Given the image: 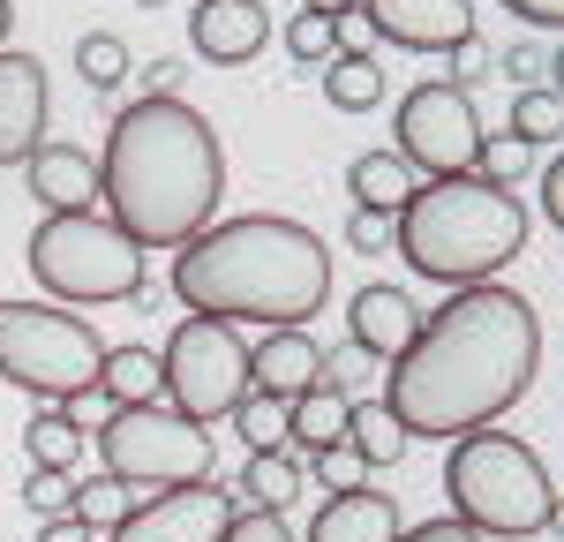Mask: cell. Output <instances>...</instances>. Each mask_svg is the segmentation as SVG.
Segmentation results:
<instances>
[{"label":"cell","mask_w":564,"mask_h":542,"mask_svg":"<svg viewBox=\"0 0 564 542\" xmlns=\"http://www.w3.org/2000/svg\"><path fill=\"white\" fill-rule=\"evenodd\" d=\"M527 204L512 188H489L481 174H444L414 181V196L399 204V257L436 286H489L497 271L527 249Z\"/></svg>","instance_id":"277c9868"},{"label":"cell","mask_w":564,"mask_h":542,"mask_svg":"<svg viewBox=\"0 0 564 542\" xmlns=\"http://www.w3.org/2000/svg\"><path fill=\"white\" fill-rule=\"evenodd\" d=\"M218 542H294V535H286V512L249 505V512H234V520H226V535H218Z\"/></svg>","instance_id":"e575fe53"},{"label":"cell","mask_w":564,"mask_h":542,"mask_svg":"<svg viewBox=\"0 0 564 542\" xmlns=\"http://www.w3.org/2000/svg\"><path fill=\"white\" fill-rule=\"evenodd\" d=\"M234 490L249 497V505H263V512H286L302 497V459L294 452H249V467H241Z\"/></svg>","instance_id":"cb8c5ba5"},{"label":"cell","mask_w":564,"mask_h":542,"mask_svg":"<svg viewBox=\"0 0 564 542\" xmlns=\"http://www.w3.org/2000/svg\"><path fill=\"white\" fill-rule=\"evenodd\" d=\"M347 422H354V392H339L332 377H316L302 400L286 406V445H302L316 459V452L347 445Z\"/></svg>","instance_id":"d6986e66"},{"label":"cell","mask_w":564,"mask_h":542,"mask_svg":"<svg viewBox=\"0 0 564 542\" xmlns=\"http://www.w3.org/2000/svg\"><path fill=\"white\" fill-rule=\"evenodd\" d=\"M98 475H113L121 490H181V483H212V430L174 414L166 400L113 406L98 422Z\"/></svg>","instance_id":"ba28073f"},{"label":"cell","mask_w":564,"mask_h":542,"mask_svg":"<svg viewBox=\"0 0 564 542\" xmlns=\"http://www.w3.org/2000/svg\"><path fill=\"white\" fill-rule=\"evenodd\" d=\"M347 188H354V212H384L399 219V204L414 196V166L399 159V151H361L347 166Z\"/></svg>","instance_id":"ffe728a7"},{"label":"cell","mask_w":564,"mask_h":542,"mask_svg":"<svg viewBox=\"0 0 564 542\" xmlns=\"http://www.w3.org/2000/svg\"><path fill=\"white\" fill-rule=\"evenodd\" d=\"M286 53L302 61V68H332V53H339V15H294L286 23Z\"/></svg>","instance_id":"f1b7e54d"},{"label":"cell","mask_w":564,"mask_h":542,"mask_svg":"<svg viewBox=\"0 0 564 542\" xmlns=\"http://www.w3.org/2000/svg\"><path fill=\"white\" fill-rule=\"evenodd\" d=\"M414 332H422V310H414V294L406 286H354V302H347V347L354 355H369V361H399L406 347H414Z\"/></svg>","instance_id":"5bb4252c"},{"label":"cell","mask_w":564,"mask_h":542,"mask_svg":"<svg viewBox=\"0 0 564 542\" xmlns=\"http://www.w3.org/2000/svg\"><path fill=\"white\" fill-rule=\"evenodd\" d=\"M8 23H15V8H8V0H0V45H8Z\"/></svg>","instance_id":"f6af8a7d"},{"label":"cell","mask_w":564,"mask_h":542,"mask_svg":"<svg viewBox=\"0 0 564 542\" xmlns=\"http://www.w3.org/2000/svg\"><path fill=\"white\" fill-rule=\"evenodd\" d=\"M475 174L489 181V188H520V174H527V143H520L512 129H505V136H481Z\"/></svg>","instance_id":"f546056e"},{"label":"cell","mask_w":564,"mask_h":542,"mask_svg":"<svg viewBox=\"0 0 564 542\" xmlns=\"http://www.w3.org/2000/svg\"><path fill=\"white\" fill-rule=\"evenodd\" d=\"M444 497L452 520H467L475 535H542L550 528V475L534 445H520L512 430H467L444 452Z\"/></svg>","instance_id":"5b68a950"},{"label":"cell","mask_w":564,"mask_h":542,"mask_svg":"<svg viewBox=\"0 0 564 542\" xmlns=\"http://www.w3.org/2000/svg\"><path fill=\"white\" fill-rule=\"evenodd\" d=\"M23 505H31L39 520H53V512H76V483H68V475H53V467H31Z\"/></svg>","instance_id":"1f68e13d"},{"label":"cell","mask_w":564,"mask_h":542,"mask_svg":"<svg viewBox=\"0 0 564 542\" xmlns=\"http://www.w3.org/2000/svg\"><path fill=\"white\" fill-rule=\"evenodd\" d=\"M497 68H505V76H512V90H527V84H534V76H542V68H550V61H542V53H534V45H512V53H505V61H497Z\"/></svg>","instance_id":"ab89813d"},{"label":"cell","mask_w":564,"mask_h":542,"mask_svg":"<svg viewBox=\"0 0 564 542\" xmlns=\"http://www.w3.org/2000/svg\"><path fill=\"white\" fill-rule=\"evenodd\" d=\"M542 361V316L520 286H452V302L414 332V347L384 369V406L406 437H467L527 400Z\"/></svg>","instance_id":"6da1fadb"},{"label":"cell","mask_w":564,"mask_h":542,"mask_svg":"<svg viewBox=\"0 0 564 542\" xmlns=\"http://www.w3.org/2000/svg\"><path fill=\"white\" fill-rule=\"evenodd\" d=\"M226 151L188 98H135L106 129L98 204L135 249H181L218 219Z\"/></svg>","instance_id":"7a4b0ae2"},{"label":"cell","mask_w":564,"mask_h":542,"mask_svg":"<svg viewBox=\"0 0 564 542\" xmlns=\"http://www.w3.org/2000/svg\"><path fill=\"white\" fill-rule=\"evenodd\" d=\"M76 76H84L90 90H113L121 76H129V45L113 39V31H90V39H76Z\"/></svg>","instance_id":"83f0119b"},{"label":"cell","mask_w":564,"mask_h":542,"mask_svg":"<svg viewBox=\"0 0 564 542\" xmlns=\"http://www.w3.org/2000/svg\"><path fill=\"white\" fill-rule=\"evenodd\" d=\"M23 181L45 212H98V159L84 143H39L23 159Z\"/></svg>","instance_id":"2e32d148"},{"label":"cell","mask_w":564,"mask_h":542,"mask_svg":"<svg viewBox=\"0 0 564 542\" xmlns=\"http://www.w3.org/2000/svg\"><path fill=\"white\" fill-rule=\"evenodd\" d=\"M45 106H53V90H45L39 53H8V45H0V166H23L45 143L39 136Z\"/></svg>","instance_id":"4fadbf2b"},{"label":"cell","mask_w":564,"mask_h":542,"mask_svg":"<svg viewBox=\"0 0 564 542\" xmlns=\"http://www.w3.org/2000/svg\"><path fill=\"white\" fill-rule=\"evenodd\" d=\"M414 181H444V174H475V151H481V121H475V98L459 84H414L399 98V143H391Z\"/></svg>","instance_id":"30bf717a"},{"label":"cell","mask_w":564,"mask_h":542,"mask_svg":"<svg viewBox=\"0 0 564 542\" xmlns=\"http://www.w3.org/2000/svg\"><path fill=\"white\" fill-rule=\"evenodd\" d=\"M354 15L399 53H452L459 39H475V0H361Z\"/></svg>","instance_id":"7c38bea8"},{"label":"cell","mask_w":564,"mask_h":542,"mask_svg":"<svg viewBox=\"0 0 564 542\" xmlns=\"http://www.w3.org/2000/svg\"><path fill=\"white\" fill-rule=\"evenodd\" d=\"M520 23H534V31H564V0H505Z\"/></svg>","instance_id":"f35d334b"},{"label":"cell","mask_w":564,"mask_h":542,"mask_svg":"<svg viewBox=\"0 0 564 542\" xmlns=\"http://www.w3.org/2000/svg\"><path fill=\"white\" fill-rule=\"evenodd\" d=\"M143 98H181V61H166V53H159V61L143 68Z\"/></svg>","instance_id":"60d3db41"},{"label":"cell","mask_w":564,"mask_h":542,"mask_svg":"<svg viewBox=\"0 0 564 542\" xmlns=\"http://www.w3.org/2000/svg\"><path fill=\"white\" fill-rule=\"evenodd\" d=\"M159 369H166V406L188 422H218L249 400V347L218 316H181Z\"/></svg>","instance_id":"9c48e42d"},{"label":"cell","mask_w":564,"mask_h":542,"mask_svg":"<svg viewBox=\"0 0 564 542\" xmlns=\"http://www.w3.org/2000/svg\"><path fill=\"white\" fill-rule=\"evenodd\" d=\"M174 302L218 324L308 332V316L332 310V249L279 212L212 219L196 241L174 249Z\"/></svg>","instance_id":"3957f363"},{"label":"cell","mask_w":564,"mask_h":542,"mask_svg":"<svg viewBox=\"0 0 564 542\" xmlns=\"http://www.w3.org/2000/svg\"><path fill=\"white\" fill-rule=\"evenodd\" d=\"M188 45L212 68H241L271 45V8L263 0H204V8H188Z\"/></svg>","instance_id":"9a60e30c"},{"label":"cell","mask_w":564,"mask_h":542,"mask_svg":"<svg viewBox=\"0 0 564 542\" xmlns=\"http://www.w3.org/2000/svg\"><path fill=\"white\" fill-rule=\"evenodd\" d=\"M542 212H550V219L564 226V151L550 159V174H542Z\"/></svg>","instance_id":"b9f144b4"},{"label":"cell","mask_w":564,"mask_h":542,"mask_svg":"<svg viewBox=\"0 0 564 542\" xmlns=\"http://www.w3.org/2000/svg\"><path fill=\"white\" fill-rule=\"evenodd\" d=\"M550 528H564V497H557V505H550Z\"/></svg>","instance_id":"bcb514c9"},{"label":"cell","mask_w":564,"mask_h":542,"mask_svg":"<svg viewBox=\"0 0 564 542\" xmlns=\"http://www.w3.org/2000/svg\"><path fill=\"white\" fill-rule=\"evenodd\" d=\"M361 475H369V459L354 445H332V452H316V483L339 497V490H361Z\"/></svg>","instance_id":"d6a6232c"},{"label":"cell","mask_w":564,"mask_h":542,"mask_svg":"<svg viewBox=\"0 0 564 542\" xmlns=\"http://www.w3.org/2000/svg\"><path fill=\"white\" fill-rule=\"evenodd\" d=\"M512 136H520L527 151H534V143H557V136H564V98L550 84L512 90Z\"/></svg>","instance_id":"4316f807"},{"label":"cell","mask_w":564,"mask_h":542,"mask_svg":"<svg viewBox=\"0 0 564 542\" xmlns=\"http://www.w3.org/2000/svg\"><path fill=\"white\" fill-rule=\"evenodd\" d=\"M391 241H399V219H384V212H354L347 219V249L354 257H384Z\"/></svg>","instance_id":"836d02e7"},{"label":"cell","mask_w":564,"mask_h":542,"mask_svg":"<svg viewBox=\"0 0 564 542\" xmlns=\"http://www.w3.org/2000/svg\"><path fill=\"white\" fill-rule=\"evenodd\" d=\"M308 542H399V505L384 490H339L308 520Z\"/></svg>","instance_id":"ac0fdd59"},{"label":"cell","mask_w":564,"mask_h":542,"mask_svg":"<svg viewBox=\"0 0 564 542\" xmlns=\"http://www.w3.org/2000/svg\"><path fill=\"white\" fill-rule=\"evenodd\" d=\"M347 445L361 452V459H369V467H391V459H399V452H406V430H399V422H391V414H384V406H377V400H354Z\"/></svg>","instance_id":"484cf974"},{"label":"cell","mask_w":564,"mask_h":542,"mask_svg":"<svg viewBox=\"0 0 564 542\" xmlns=\"http://www.w3.org/2000/svg\"><path fill=\"white\" fill-rule=\"evenodd\" d=\"M316 377H324V347L308 332H263V347H249V392L302 400Z\"/></svg>","instance_id":"e0dca14e"},{"label":"cell","mask_w":564,"mask_h":542,"mask_svg":"<svg viewBox=\"0 0 564 542\" xmlns=\"http://www.w3.org/2000/svg\"><path fill=\"white\" fill-rule=\"evenodd\" d=\"M286 406H294V400H279V392H249L226 422L241 430V445H249V452H286Z\"/></svg>","instance_id":"d4e9b609"},{"label":"cell","mask_w":564,"mask_h":542,"mask_svg":"<svg viewBox=\"0 0 564 542\" xmlns=\"http://www.w3.org/2000/svg\"><path fill=\"white\" fill-rule=\"evenodd\" d=\"M39 542H98V528L76 512H53V520H39Z\"/></svg>","instance_id":"74e56055"},{"label":"cell","mask_w":564,"mask_h":542,"mask_svg":"<svg viewBox=\"0 0 564 542\" xmlns=\"http://www.w3.org/2000/svg\"><path fill=\"white\" fill-rule=\"evenodd\" d=\"M84 452H90V437H84V422H76L68 406H39V414L23 422V459H31V467H53V475H68Z\"/></svg>","instance_id":"7402d4cb"},{"label":"cell","mask_w":564,"mask_h":542,"mask_svg":"<svg viewBox=\"0 0 564 542\" xmlns=\"http://www.w3.org/2000/svg\"><path fill=\"white\" fill-rule=\"evenodd\" d=\"M31 271L53 302H76V310H98V302H135L143 294V249H135L106 212H45L31 226Z\"/></svg>","instance_id":"8992f818"},{"label":"cell","mask_w":564,"mask_h":542,"mask_svg":"<svg viewBox=\"0 0 564 542\" xmlns=\"http://www.w3.org/2000/svg\"><path fill=\"white\" fill-rule=\"evenodd\" d=\"M98 392L113 406H143V400H166V369L151 347H106L98 361Z\"/></svg>","instance_id":"44dd1931"},{"label":"cell","mask_w":564,"mask_h":542,"mask_svg":"<svg viewBox=\"0 0 564 542\" xmlns=\"http://www.w3.org/2000/svg\"><path fill=\"white\" fill-rule=\"evenodd\" d=\"M121 512H129V490H121L113 475H98V483H76V520H90L98 535H106Z\"/></svg>","instance_id":"4dcf8cb0"},{"label":"cell","mask_w":564,"mask_h":542,"mask_svg":"<svg viewBox=\"0 0 564 542\" xmlns=\"http://www.w3.org/2000/svg\"><path fill=\"white\" fill-rule=\"evenodd\" d=\"M550 90H557V98H564V45H557V53H550Z\"/></svg>","instance_id":"ee69618b"},{"label":"cell","mask_w":564,"mask_h":542,"mask_svg":"<svg viewBox=\"0 0 564 542\" xmlns=\"http://www.w3.org/2000/svg\"><path fill=\"white\" fill-rule=\"evenodd\" d=\"M234 512H241L234 490H218V483H181V490H151L143 505H129V512L106 528V542H218Z\"/></svg>","instance_id":"8fae6325"},{"label":"cell","mask_w":564,"mask_h":542,"mask_svg":"<svg viewBox=\"0 0 564 542\" xmlns=\"http://www.w3.org/2000/svg\"><path fill=\"white\" fill-rule=\"evenodd\" d=\"M143 8H166V0H143Z\"/></svg>","instance_id":"7dc6e473"},{"label":"cell","mask_w":564,"mask_h":542,"mask_svg":"<svg viewBox=\"0 0 564 542\" xmlns=\"http://www.w3.org/2000/svg\"><path fill=\"white\" fill-rule=\"evenodd\" d=\"M444 61H452V84H459V90L489 76V45H481V39H459L452 53H444Z\"/></svg>","instance_id":"d590c367"},{"label":"cell","mask_w":564,"mask_h":542,"mask_svg":"<svg viewBox=\"0 0 564 542\" xmlns=\"http://www.w3.org/2000/svg\"><path fill=\"white\" fill-rule=\"evenodd\" d=\"M399 542H481V535L467 528V520L444 512V520H422V528H399Z\"/></svg>","instance_id":"8d00e7d4"},{"label":"cell","mask_w":564,"mask_h":542,"mask_svg":"<svg viewBox=\"0 0 564 542\" xmlns=\"http://www.w3.org/2000/svg\"><path fill=\"white\" fill-rule=\"evenodd\" d=\"M302 8H308V15H339V23H347V15L361 8V0H302Z\"/></svg>","instance_id":"7bdbcfd3"},{"label":"cell","mask_w":564,"mask_h":542,"mask_svg":"<svg viewBox=\"0 0 564 542\" xmlns=\"http://www.w3.org/2000/svg\"><path fill=\"white\" fill-rule=\"evenodd\" d=\"M324 98H332L339 113H369V106H384V68H377V53H369V45H339L332 68H324Z\"/></svg>","instance_id":"603a6c76"},{"label":"cell","mask_w":564,"mask_h":542,"mask_svg":"<svg viewBox=\"0 0 564 542\" xmlns=\"http://www.w3.org/2000/svg\"><path fill=\"white\" fill-rule=\"evenodd\" d=\"M98 361H106V339L76 310L0 302V377L15 392H31L45 406H76L98 392Z\"/></svg>","instance_id":"52a82bcc"}]
</instances>
